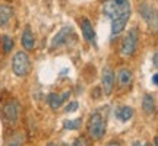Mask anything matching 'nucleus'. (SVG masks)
Returning a JSON list of instances; mask_svg holds the SVG:
<instances>
[{"mask_svg": "<svg viewBox=\"0 0 158 146\" xmlns=\"http://www.w3.org/2000/svg\"><path fill=\"white\" fill-rule=\"evenodd\" d=\"M102 13L111 22V37L118 35L129 22L132 7L129 0H106L102 3Z\"/></svg>", "mask_w": 158, "mask_h": 146, "instance_id": "1", "label": "nucleus"}, {"mask_svg": "<svg viewBox=\"0 0 158 146\" xmlns=\"http://www.w3.org/2000/svg\"><path fill=\"white\" fill-rule=\"evenodd\" d=\"M86 130H88V135H89L91 139L101 140L104 135H106V130H107V120H106V117L100 111L92 112L89 116L88 123H86Z\"/></svg>", "mask_w": 158, "mask_h": 146, "instance_id": "2", "label": "nucleus"}, {"mask_svg": "<svg viewBox=\"0 0 158 146\" xmlns=\"http://www.w3.org/2000/svg\"><path fill=\"white\" fill-rule=\"evenodd\" d=\"M12 70L19 78L28 76V73L31 72V60H29V56L25 51H18L13 56V59H12Z\"/></svg>", "mask_w": 158, "mask_h": 146, "instance_id": "3", "label": "nucleus"}, {"mask_svg": "<svg viewBox=\"0 0 158 146\" xmlns=\"http://www.w3.org/2000/svg\"><path fill=\"white\" fill-rule=\"evenodd\" d=\"M138 38H139V31L138 28H132L127 32V35L123 38L120 44V53L123 57H132L135 54L136 47H138Z\"/></svg>", "mask_w": 158, "mask_h": 146, "instance_id": "4", "label": "nucleus"}, {"mask_svg": "<svg viewBox=\"0 0 158 146\" xmlns=\"http://www.w3.org/2000/svg\"><path fill=\"white\" fill-rule=\"evenodd\" d=\"M19 112H21V104L16 99H10L7 101L2 108V114L5 118L6 123L9 124H15L18 123V118H19Z\"/></svg>", "mask_w": 158, "mask_h": 146, "instance_id": "5", "label": "nucleus"}, {"mask_svg": "<svg viewBox=\"0 0 158 146\" xmlns=\"http://www.w3.org/2000/svg\"><path fill=\"white\" fill-rule=\"evenodd\" d=\"M114 70L110 66H104L101 72V83H102V91L104 95L110 96L114 89Z\"/></svg>", "mask_w": 158, "mask_h": 146, "instance_id": "6", "label": "nucleus"}, {"mask_svg": "<svg viewBox=\"0 0 158 146\" xmlns=\"http://www.w3.org/2000/svg\"><path fill=\"white\" fill-rule=\"evenodd\" d=\"M139 13L142 15V18L145 19V22L149 25V26H152L154 29L157 28V15H155V10H154L151 5H148L147 2H143L139 7Z\"/></svg>", "mask_w": 158, "mask_h": 146, "instance_id": "7", "label": "nucleus"}, {"mask_svg": "<svg viewBox=\"0 0 158 146\" xmlns=\"http://www.w3.org/2000/svg\"><path fill=\"white\" fill-rule=\"evenodd\" d=\"M72 32H73V28H72V26H63L56 34V37L53 38V41H51V48L54 50V48H59V47H62L63 44H66L69 41V37H70Z\"/></svg>", "mask_w": 158, "mask_h": 146, "instance_id": "8", "label": "nucleus"}, {"mask_svg": "<svg viewBox=\"0 0 158 146\" xmlns=\"http://www.w3.org/2000/svg\"><path fill=\"white\" fill-rule=\"evenodd\" d=\"M133 82V73L132 70L127 67H123L120 69L117 72V85L118 88H122V89H127L130 85Z\"/></svg>", "mask_w": 158, "mask_h": 146, "instance_id": "9", "label": "nucleus"}, {"mask_svg": "<svg viewBox=\"0 0 158 146\" xmlns=\"http://www.w3.org/2000/svg\"><path fill=\"white\" fill-rule=\"evenodd\" d=\"M21 43H22V47L27 51H32L35 48V38H34V32L31 31V26L27 25L25 29L22 32V37H21Z\"/></svg>", "mask_w": 158, "mask_h": 146, "instance_id": "10", "label": "nucleus"}, {"mask_svg": "<svg viewBox=\"0 0 158 146\" xmlns=\"http://www.w3.org/2000/svg\"><path fill=\"white\" fill-rule=\"evenodd\" d=\"M81 28H82V35L84 38L89 43V44H95V31L92 28V23L89 19L84 18L82 22H81Z\"/></svg>", "mask_w": 158, "mask_h": 146, "instance_id": "11", "label": "nucleus"}, {"mask_svg": "<svg viewBox=\"0 0 158 146\" xmlns=\"http://www.w3.org/2000/svg\"><path fill=\"white\" fill-rule=\"evenodd\" d=\"M155 108H157V105H155V98H154V95L147 94V95L143 96V99H142V110H143V112L148 114V116H151V114L155 112Z\"/></svg>", "mask_w": 158, "mask_h": 146, "instance_id": "12", "label": "nucleus"}, {"mask_svg": "<svg viewBox=\"0 0 158 146\" xmlns=\"http://www.w3.org/2000/svg\"><path fill=\"white\" fill-rule=\"evenodd\" d=\"M13 16V9L7 5H0V28L9 23Z\"/></svg>", "mask_w": 158, "mask_h": 146, "instance_id": "13", "label": "nucleus"}, {"mask_svg": "<svg viewBox=\"0 0 158 146\" xmlns=\"http://www.w3.org/2000/svg\"><path fill=\"white\" fill-rule=\"evenodd\" d=\"M116 116L120 121H129L130 118L135 116V111H133V108L132 107H127V105H124V107H120L116 111Z\"/></svg>", "mask_w": 158, "mask_h": 146, "instance_id": "14", "label": "nucleus"}, {"mask_svg": "<svg viewBox=\"0 0 158 146\" xmlns=\"http://www.w3.org/2000/svg\"><path fill=\"white\" fill-rule=\"evenodd\" d=\"M47 101H48L50 108H53V110H59L63 104V98H62V95H59V94H56V92H51L50 95L47 96Z\"/></svg>", "mask_w": 158, "mask_h": 146, "instance_id": "15", "label": "nucleus"}, {"mask_svg": "<svg viewBox=\"0 0 158 146\" xmlns=\"http://www.w3.org/2000/svg\"><path fill=\"white\" fill-rule=\"evenodd\" d=\"M0 44H2V48H3V53H10L12 50H13V45H15V43H13V38H12L10 35H2L0 37Z\"/></svg>", "mask_w": 158, "mask_h": 146, "instance_id": "16", "label": "nucleus"}, {"mask_svg": "<svg viewBox=\"0 0 158 146\" xmlns=\"http://www.w3.org/2000/svg\"><path fill=\"white\" fill-rule=\"evenodd\" d=\"M82 126V118H73V120H66L63 123V127L66 130H79Z\"/></svg>", "mask_w": 158, "mask_h": 146, "instance_id": "17", "label": "nucleus"}, {"mask_svg": "<svg viewBox=\"0 0 158 146\" xmlns=\"http://www.w3.org/2000/svg\"><path fill=\"white\" fill-rule=\"evenodd\" d=\"M23 142H25V135H23V133H15V135L9 139V142H7L6 146H22Z\"/></svg>", "mask_w": 158, "mask_h": 146, "instance_id": "18", "label": "nucleus"}, {"mask_svg": "<svg viewBox=\"0 0 158 146\" xmlns=\"http://www.w3.org/2000/svg\"><path fill=\"white\" fill-rule=\"evenodd\" d=\"M72 146H91V142L85 137V136H79L73 140Z\"/></svg>", "mask_w": 158, "mask_h": 146, "instance_id": "19", "label": "nucleus"}, {"mask_svg": "<svg viewBox=\"0 0 158 146\" xmlns=\"http://www.w3.org/2000/svg\"><path fill=\"white\" fill-rule=\"evenodd\" d=\"M78 107H79L78 101H72L70 104H68V105H66V110H64V111H66V112H73V111H76V110H78Z\"/></svg>", "mask_w": 158, "mask_h": 146, "instance_id": "20", "label": "nucleus"}, {"mask_svg": "<svg viewBox=\"0 0 158 146\" xmlns=\"http://www.w3.org/2000/svg\"><path fill=\"white\" fill-rule=\"evenodd\" d=\"M158 56H157V53H154V57H152V63H154V66L157 67V64H158Z\"/></svg>", "mask_w": 158, "mask_h": 146, "instance_id": "21", "label": "nucleus"}, {"mask_svg": "<svg viewBox=\"0 0 158 146\" xmlns=\"http://www.w3.org/2000/svg\"><path fill=\"white\" fill-rule=\"evenodd\" d=\"M152 83L154 85H158V75H157V73L152 76Z\"/></svg>", "mask_w": 158, "mask_h": 146, "instance_id": "22", "label": "nucleus"}, {"mask_svg": "<svg viewBox=\"0 0 158 146\" xmlns=\"http://www.w3.org/2000/svg\"><path fill=\"white\" fill-rule=\"evenodd\" d=\"M106 146H122V145H120L118 142H108Z\"/></svg>", "mask_w": 158, "mask_h": 146, "instance_id": "23", "label": "nucleus"}, {"mask_svg": "<svg viewBox=\"0 0 158 146\" xmlns=\"http://www.w3.org/2000/svg\"><path fill=\"white\" fill-rule=\"evenodd\" d=\"M47 146H57V145H56V143H53V142H50V143H48Z\"/></svg>", "mask_w": 158, "mask_h": 146, "instance_id": "24", "label": "nucleus"}]
</instances>
